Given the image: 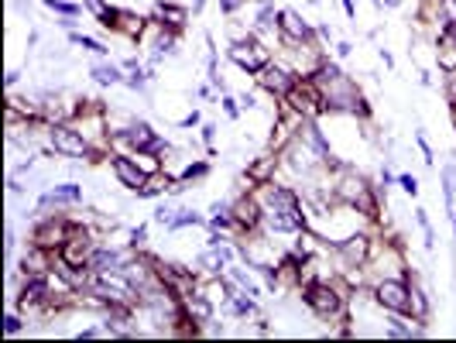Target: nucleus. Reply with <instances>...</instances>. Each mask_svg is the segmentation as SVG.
<instances>
[{
	"label": "nucleus",
	"mask_w": 456,
	"mask_h": 343,
	"mask_svg": "<svg viewBox=\"0 0 456 343\" xmlns=\"http://www.w3.org/2000/svg\"><path fill=\"white\" fill-rule=\"evenodd\" d=\"M49 7H56V10H62V14H76V7L72 3H62V0H45Z\"/></svg>",
	"instance_id": "28"
},
{
	"label": "nucleus",
	"mask_w": 456,
	"mask_h": 343,
	"mask_svg": "<svg viewBox=\"0 0 456 343\" xmlns=\"http://www.w3.org/2000/svg\"><path fill=\"white\" fill-rule=\"evenodd\" d=\"M114 172H117V178H120L127 189H137V192H141V189H144V182H148V175L137 169V165H130L127 158H114Z\"/></svg>",
	"instance_id": "8"
},
{
	"label": "nucleus",
	"mask_w": 456,
	"mask_h": 343,
	"mask_svg": "<svg viewBox=\"0 0 456 343\" xmlns=\"http://www.w3.org/2000/svg\"><path fill=\"white\" fill-rule=\"evenodd\" d=\"M52 144H56V151L69 155V158L90 155V144L83 141V134H76V131H69V127H56V131H52Z\"/></svg>",
	"instance_id": "5"
},
{
	"label": "nucleus",
	"mask_w": 456,
	"mask_h": 343,
	"mask_svg": "<svg viewBox=\"0 0 456 343\" xmlns=\"http://www.w3.org/2000/svg\"><path fill=\"white\" fill-rule=\"evenodd\" d=\"M316 90L323 93V100H326L333 110H364L360 93L346 83V76H343L337 65H323V69L316 72Z\"/></svg>",
	"instance_id": "1"
},
{
	"label": "nucleus",
	"mask_w": 456,
	"mask_h": 343,
	"mask_svg": "<svg viewBox=\"0 0 456 343\" xmlns=\"http://www.w3.org/2000/svg\"><path fill=\"white\" fill-rule=\"evenodd\" d=\"M189 224H199V217L189 213V210H182V217H171L169 220V227H189Z\"/></svg>",
	"instance_id": "24"
},
{
	"label": "nucleus",
	"mask_w": 456,
	"mask_h": 343,
	"mask_svg": "<svg viewBox=\"0 0 456 343\" xmlns=\"http://www.w3.org/2000/svg\"><path fill=\"white\" fill-rule=\"evenodd\" d=\"M268 203H271V210H268L271 230H298L302 227V210H298L295 192H288V189H268Z\"/></svg>",
	"instance_id": "2"
},
{
	"label": "nucleus",
	"mask_w": 456,
	"mask_h": 343,
	"mask_svg": "<svg viewBox=\"0 0 456 343\" xmlns=\"http://www.w3.org/2000/svg\"><path fill=\"white\" fill-rule=\"evenodd\" d=\"M3 330H7L10 337H14V333H21V319H17V316H7V319H3Z\"/></svg>",
	"instance_id": "26"
},
{
	"label": "nucleus",
	"mask_w": 456,
	"mask_h": 343,
	"mask_svg": "<svg viewBox=\"0 0 456 343\" xmlns=\"http://www.w3.org/2000/svg\"><path fill=\"white\" fill-rule=\"evenodd\" d=\"M96 288L110 299V302H120V299H130V285L124 282V278H110L107 271L100 275V282H96Z\"/></svg>",
	"instance_id": "10"
},
{
	"label": "nucleus",
	"mask_w": 456,
	"mask_h": 343,
	"mask_svg": "<svg viewBox=\"0 0 456 343\" xmlns=\"http://www.w3.org/2000/svg\"><path fill=\"white\" fill-rule=\"evenodd\" d=\"M443 45H446V49H443V58H439V62H443V69H446V72H450V69H456V45H453V35H446V42H443Z\"/></svg>",
	"instance_id": "21"
},
{
	"label": "nucleus",
	"mask_w": 456,
	"mask_h": 343,
	"mask_svg": "<svg viewBox=\"0 0 456 343\" xmlns=\"http://www.w3.org/2000/svg\"><path fill=\"white\" fill-rule=\"evenodd\" d=\"M261 83H264L271 93H278V97L292 93V76H288L282 65H264V69H261Z\"/></svg>",
	"instance_id": "7"
},
{
	"label": "nucleus",
	"mask_w": 456,
	"mask_h": 343,
	"mask_svg": "<svg viewBox=\"0 0 456 343\" xmlns=\"http://www.w3.org/2000/svg\"><path fill=\"white\" fill-rule=\"evenodd\" d=\"M378 302L385 309H395V312H412V299H408V288L401 282H381L378 285Z\"/></svg>",
	"instance_id": "4"
},
{
	"label": "nucleus",
	"mask_w": 456,
	"mask_h": 343,
	"mask_svg": "<svg viewBox=\"0 0 456 343\" xmlns=\"http://www.w3.org/2000/svg\"><path fill=\"white\" fill-rule=\"evenodd\" d=\"M203 172H206V165H192V169L185 172V178H192V175H203Z\"/></svg>",
	"instance_id": "30"
},
{
	"label": "nucleus",
	"mask_w": 456,
	"mask_h": 343,
	"mask_svg": "<svg viewBox=\"0 0 456 343\" xmlns=\"http://www.w3.org/2000/svg\"><path fill=\"white\" fill-rule=\"evenodd\" d=\"M93 76H96V83H117L120 79V72H117L114 65H96Z\"/></svg>",
	"instance_id": "22"
},
{
	"label": "nucleus",
	"mask_w": 456,
	"mask_h": 343,
	"mask_svg": "<svg viewBox=\"0 0 456 343\" xmlns=\"http://www.w3.org/2000/svg\"><path fill=\"white\" fill-rule=\"evenodd\" d=\"M305 302L326 319V316H337L340 312V295L330 285H309L305 288Z\"/></svg>",
	"instance_id": "3"
},
{
	"label": "nucleus",
	"mask_w": 456,
	"mask_h": 343,
	"mask_svg": "<svg viewBox=\"0 0 456 343\" xmlns=\"http://www.w3.org/2000/svg\"><path fill=\"white\" fill-rule=\"evenodd\" d=\"M302 134H305V141H309V144H312V148H316V151H319V155L330 162V144L319 137V131H316L312 124H302Z\"/></svg>",
	"instance_id": "19"
},
{
	"label": "nucleus",
	"mask_w": 456,
	"mask_h": 343,
	"mask_svg": "<svg viewBox=\"0 0 456 343\" xmlns=\"http://www.w3.org/2000/svg\"><path fill=\"white\" fill-rule=\"evenodd\" d=\"M343 7H346V14H353V0H343Z\"/></svg>",
	"instance_id": "31"
},
{
	"label": "nucleus",
	"mask_w": 456,
	"mask_h": 343,
	"mask_svg": "<svg viewBox=\"0 0 456 343\" xmlns=\"http://www.w3.org/2000/svg\"><path fill=\"white\" fill-rule=\"evenodd\" d=\"M401 189H405L408 196H415V192H419V182H415L412 175H401Z\"/></svg>",
	"instance_id": "25"
},
{
	"label": "nucleus",
	"mask_w": 456,
	"mask_h": 343,
	"mask_svg": "<svg viewBox=\"0 0 456 343\" xmlns=\"http://www.w3.org/2000/svg\"><path fill=\"white\" fill-rule=\"evenodd\" d=\"M223 7H227V10H233V7H237V0H223Z\"/></svg>",
	"instance_id": "32"
},
{
	"label": "nucleus",
	"mask_w": 456,
	"mask_h": 343,
	"mask_svg": "<svg viewBox=\"0 0 456 343\" xmlns=\"http://www.w3.org/2000/svg\"><path fill=\"white\" fill-rule=\"evenodd\" d=\"M340 196L350 203V206H357L360 203V210H367V213H374V199L367 196V185L360 182V178H346L340 189Z\"/></svg>",
	"instance_id": "6"
},
{
	"label": "nucleus",
	"mask_w": 456,
	"mask_h": 343,
	"mask_svg": "<svg viewBox=\"0 0 456 343\" xmlns=\"http://www.w3.org/2000/svg\"><path fill=\"white\" fill-rule=\"evenodd\" d=\"M76 42H79L83 49H90V52H103V45H96L93 38H83V35H76Z\"/></svg>",
	"instance_id": "27"
},
{
	"label": "nucleus",
	"mask_w": 456,
	"mask_h": 343,
	"mask_svg": "<svg viewBox=\"0 0 456 343\" xmlns=\"http://www.w3.org/2000/svg\"><path fill=\"white\" fill-rule=\"evenodd\" d=\"M90 265H93L96 271H114L117 265H120V254H117V251H96Z\"/></svg>",
	"instance_id": "17"
},
{
	"label": "nucleus",
	"mask_w": 456,
	"mask_h": 343,
	"mask_svg": "<svg viewBox=\"0 0 456 343\" xmlns=\"http://www.w3.org/2000/svg\"><path fill=\"white\" fill-rule=\"evenodd\" d=\"M185 306H189V312H192L196 323H206V319H210V302H206L203 295H192V292H189V295H185Z\"/></svg>",
	"instance_id": "15"
},
{
	"label": "nucleus",
	"mask_w": 456,
	"mask_h": 343,
	"mask_svg": "<svg viewBox=\"0 0 456 343\" xmlns=\"http://www.w3.org/2000/svg\"><path fill=\"white\" fill-rule=\"evenodd\" d=\"M340 254L350 261V265H360L367 258V237H350L340 244Z\"/></svg>",
	"instance_id": "11"
},
{
	"label": "nucleus",
	"mask_w": 456,
	"mask_h": 343,
	"mask_svg": "<svg viewBox=\"0 0 456 343\" xmlns=\"http://www.w3.org/2000/svg\"><path fill=\"white\" fill-rule=\"evenodd\" d=\"M49 295V278H31L28 285H24V295H21V302L28 306V302H42Z\"/></svg>",
	"instance_id": "14"
},
{
	"label": "nucleus",
	"mask_w": 456,
	"mask_h": 343,
	"mask_svg": "<svg viewBox=\"0 0 456 343\" xmlns=\"http://www.w3.org/2000/svg\"><path fill=\"white\" fill-rule=\"evenodd\" d=\"M282 31H285L288 38H295V42L309 38V24H305L298 14H292V10H285V14H282Z\"/></svg>",
	"instance_id": "12"
},
{
	"label": "nucleus",
	"mask_w": 456,
	"mask_h": 343,
	"mask_svg": "<svg viewBox=\"0 0 456 343\" xmlns=\"http://www.w3.org/2000/svg\"><path fill=\"white\" fill-rule=\"evenodd\" d=\"M127 141H130L134 148H141V151H162V141L151 134V127H148V124H137V127H130Z\"/></svg>",
	"instance_id": "9"
},
{
	"label": "nucleus",
	"mask_w": 456,
	"mask_h": 343,
	"mask_svg": "<svg viewBox=\"0 0 456 343\" xmlns=\"http://www.w3.org/2000/svg\"><path fill=\"white\" fill-rule=\"evenodd\" d=\"M240 227H254L257 220H261V210H257V203L254 199H240L237 203V217H233Z\"/></svg>",
	"instance_id": "13"
},
{
	"label": "nucleus",
	"mask_w": 456,
	"mask_h": 343,
	"mask_svg": "<svg viewBox=\"0 0 456 343\" xmlns=\"http://www.w3.org/2000/svg\"><path fill=\"white\" fill-rule=\"evenodd\" d=\"M83 192H79V185H58L56 192H49L45 196V203H76Z\"/></svg>",
	"instance_id": "18"
},
{
	"label": "nucleus",
	"mask_w": 456,
	"mask_h": 343,
	"mask_svg": "<svg viewBox=\"0 0 456 343\" xmlns=\"http://www.w3.org/2000/svg\"><path fill=\"white\" fill-rule=\"evenodd\" d=\"M247 49H251L247 42H244V45H233V58H237L240 65H247V69H257V72H261V69H264V58L254 56V52H247Z\"/></svg>",
	"instance_id": "16"
},
{
	"label": "nucleus",
	"mask_w": 456,
	"mask_h": 343,
	"mask_svg": "<svg viewBox=\"0 0 456 343\" xmlns=\"http://www.w3.org/2000/svg\"><path fill=\"white\" fill-rule=\"evenodd\" d=\"M443 182H446V206L453 210V206H456V165H446V172H443Z\"/></svg>",
	"instance_id": "20"
},
{
	"label": "nucleus",
	"mask_w": 456,
	"mask_h": 343,
	"mask_svg": "<svg viewBox=\"0 0 456 343\" xmlns=\"http://www.w3.org/2000/svg\"><path fill=\"white\" fill-rule=\"evenodd\" d=\"M251 309H254V306H251L247 299H237V302H233V312H240V316H247Z\"/></svg>",
	"instance_id": "29"
},
{
	"label": "nucleus",
	"mask_w": 456,
	"mask_h": 343,
	"mask_svg": "<svg viewBox=\"0 0 456 343\" xmlns=\"http://www.w3.org/2000/svg\"><path fill=\"white\" fill-rule=\"evenodd\" d=\"M439 14H443L446 28H456V0H443V3H439Z\"/></svg>",
	"instance_id": "23"
}]
</instances>
